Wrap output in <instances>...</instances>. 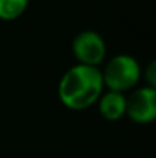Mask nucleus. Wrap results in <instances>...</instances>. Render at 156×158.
<instances>
[{"mask_svg":"<svg viewBox=\"0 0 156 158\" xmlns=\"http://www.w3.org/2000/svg\"><path fill=\"white\" fill-rule=\"evenodd\" d=\"M104 92L101 69L84 64L70 66L58 81V100L70 110H84L97 105Z\"/></svg>","mask_w":156,"mask_h":158,"instance_id":"f257e3e1","label":"nucleus"},{"mask_svg":"<svg viewBox=\"0 0 156 158\" xmlns=\"http://www.w3.org/2000/svg\"><path fill=\"white\" fill-rule=\"evenodd\" d=\"M104 89L127 94L133 91L142 77V68L139 61L129 54L113 55L101 69Z\"/></svg>","mask_w":156,"mask_h":158,"instance_id":"f03ea898","label":"nucleus"},{"mask_svg":"<svg viewBox=\"0 0 156 158\" xmlns=\"http://www.w3.org/2000/svg\"><path fill=\"white\" fill-rule=\"evenodd\" d=\"M70 49L78 64L94 68H100V64L106 61L107 55L106 40L100 32L94 29H84L78 32L70 43Z\"/></svg>","mask_w":156,"mask_h":158,"instance_id":"7ed1b4c3","label":"nucleus"},{"mask_svg":"<svg viewBox=\"0 0 156 158\" xmlns=\"http://www.w3.org/2000/svg\"><path fill=\"white\" fill-rule=\"evenodd\" d=\"M126 117L136 124H150L156 118V89L149 86L135 88L126 97Z\"/></svg>","mask_w":156,"mask_h":158,"instance_id":"20e7f679","label":"nucleus"},{"mask_svg":"<svg viewBox=\"0 0 156 158\" xmlns=\"http://www.w3.org/2000/svg\"><path fill=\"white\" fill-rule=\"evenodd\" d=\"M126 97L124 94L113 92L104 89V92L100 95L97 106L98 112L107 121H118L126 117Z\"/></svg>","mask_w":156,"mask_h":158,"instance_id":"39448f33","label":"nucleus"},{"mask_svg":"<svg viewBox=\"0 0 156 158\" xmlns=\"http://www.w3.org/2000/svg\"><path fill=\"white\" fill-rule=\"evenodd\" d=\"M29 0H0V20L14 22L28 9Z\"/></svg>","mask_w":156,"mask_h":158,"instance_id":"423d86ee","label":"nucleus"},{"mask_svg":"<svg viewBox=\"0 0 156 158\" xmlns=\"http://www.w3.org/2000/svg\"><path fill=\"white\" fill-rule=\"evenodd\" d=\"M142 75H144V80H146V85L144 86H149V88H155L156 89V61L152 60L146 69L142 71Z\"/></svg>","mask_w":156,"mask_h":158,"instance_id":"0eeeda50","label":"nucleus"}]
</instances>
